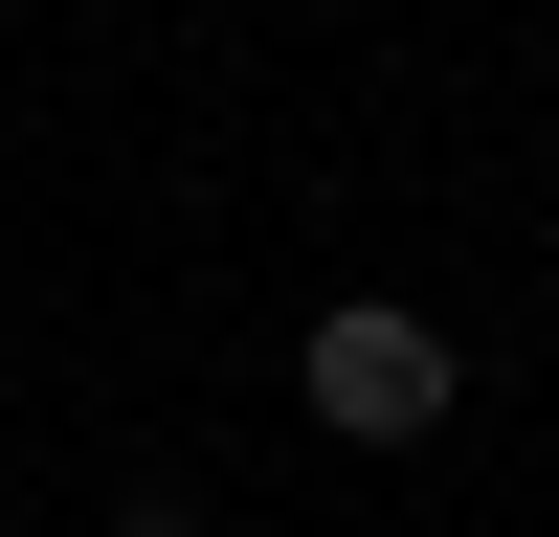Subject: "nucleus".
I'll return each instance as SVG.
<instances>
[{
    "instance_id": "nucleus-1",
    "label": "nucleus",
    "mask_w": 559,
    "mask_h": 537,
    "mask_svg": "<svg viewBox=\"0 0 559 537\" xmlns=\"http://www.w3.org/2000/svg\"><path fill=\"white\" fill-rule=\"evenodd\" d=\"M292 403H313L336 448H426L448 403H471V358H448V336H426L403 291H336V313L292 336Z\"/></svg>"
},
{
    "instance_id": "nucleus-2",
    "label": "nucleus",
    "mask_w": 559,
    "mask_h": 537,
    "mask_svg": "<svg viewBox=\"0 0 559 537\" xmlns=\"http://www.w3.org/2000/svg\"><path fill=\"white\" fill-rule=\"evenodd\" d=\"M134 537H224V515H202V492H134Z\"/></svg>"
}]
</instances>
